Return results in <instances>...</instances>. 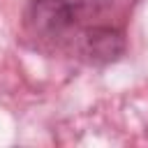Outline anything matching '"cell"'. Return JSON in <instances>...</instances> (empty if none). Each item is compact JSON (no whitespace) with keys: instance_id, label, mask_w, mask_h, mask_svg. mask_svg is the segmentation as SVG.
I'll use <instances>...</instances> for the list:
<instances>
[{"instance_id":"1","label":"cell","mask_w":148,"mask_h":148,"mask_svg":"<svg viewBox=\"0 0 148 148\" xmlns=\"http://www.w3.org/2000/svg\"><path fill=\"white\" fill-rule=\"evenodd\" d=\"M23 32L35 49L86 65L113 62L125 51L118 0H28Z\"/></svg>"}]
</instances>
